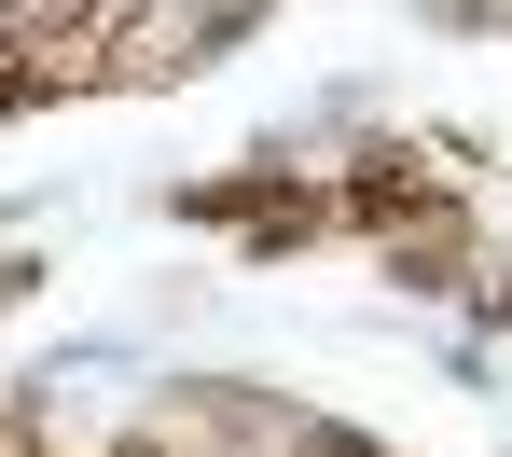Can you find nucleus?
Returning <instances> with one entry per match:
<instances>
[{"instance_id":"2","label":"nucleus","mask_w":512,"mask_h":457,"mask_svg":"<svg viewBox=\"0 0 512 457\" xmlns=\"http://www.w3.org/2000/svg\"><path fill=\"white\" fill-rule=\"evenodd\" d=\"M208 42H250V14H111V56H97V84H125V97L194 84V70H208Z\"/></svg>"},{"instance_id":"1","label":"nucleus","mask_w":512,"mask_h":457,"mask_svg":"<svg viewBox=\"0 0 512 457\" xmlns=\"http://www.w3.org/2000/svg\"><path fill=\"white\" fill-rule=\"evenodd\" d=\"M319 444H333V416L291 388H250V374H167L111 430V457H319Z\"/></svg>"}]
</instances>
